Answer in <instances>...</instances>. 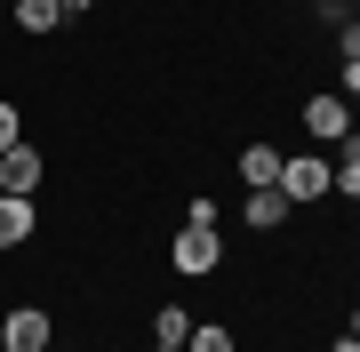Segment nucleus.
Here are the masks:
<instances>
[{"mask_svg": "<svg viewBox=\"0 0 360 352\" xmlns=\"http://www.w3.org/2000/svg\"><path fill=\"white\" fill-rule=\"evenodd\" d=\"M56 320L40 313V304H16V313H0V352H49Z\"/></svg>", "mask_w": 360, "mask_h": 352, "instance_id": "1", "label": "nucleus"}, {"mask_svg": "<svg viewBox=\"0 0 360 352\" xmlns=\"http://www.w3.org/2000/svg\"><path fill=\"white\" fill-rule=\"evenodd\" d=\"M281 193H288V209H304V200L336 193V169H321V160H281Z\"/></svg>", "mask_w": 360, "mask_h": 352, "instance_id": "2", "label": "nucleus"}, {"mask_svg": "<svg viewBox=\"0 0 360 352\" xmlns=\"http://www.w3.org/2000/svg\"><path fill=\"white\" fill-rule=\"evenodd\" d=\"M168 256H176V273H217V256H224V240L208 233V224H184V233H176V248H168Z\"/></svg>", "mask_w": 360, "mask_h": 352, "instance_id": "3", "label": "nucleus"}, {"mask_svg": "<svg viewBox=\"0 0 360 352\" xmlns=\"http://www.w3.org/2000/svg\"><path fill=\"white\" fill-rule=\"evenodd\" d=\"M40 176H49V160H40L32 144H16V152H0V193L32 200V193H40Z\"/></svg>", "mask_w": 360, "mask_h": 352, "instance_id": "4", "label": "nucleus"}, {"mask_svg": "<svg viewBox=\"0 0 360 352\" xmlns=\"http://www.w3.org/2000/svg\"><path fill=\"white\" fill-rule=\"evenodd\" d=\"M304 129L321 136V144H345L352 136V105H345V96H312V105H304Z\"/></svg>", "mask_w": 360, "mask_h": 352, "instance_id": "5", "label": "nucleus"}, {"mask_svg": "<svg viewBox=\"0 0 360 352\" xmlns=\"http://www.w3.org/2000/svg\"><path fill=\"white\" fill-rule=\"evenodd\" d=\"M248 224H257V233H281L288 224V193L281 184H257V193H248Z\"/></svg>", "mask_w": 360, "mask_h": 352, "instance_id": "6", "label": "nucleus"}, {"mask_svg": "<svg viewBox=\"0 0 360 352\" xmlns=\"http://www.w3.org/2000/svg\"><path fill=\"white\" fill-rule=\"evenodd\" d=\"M16 240H32V200L0 193V248H16Z\"/></svg>", "mask_w": 360, "mask_h": 352, "instance_id": "7", "label": "nucleus"}, {"mask_svg": "<svg viewBox=\"0 0 360 352\" xmlns=\"http://www.w3.org/2000/svg\"><path fill=\"white\" fill-rule=\"evenodd\" d=\"M240 176H248V193H257V184H281V152H272V144L257 136V144L240 152Z\"/></svg>", "mask_w": 360, "mask_h": 352, "instance_id": "8", "label": "nucleus"}, {"mask_svg": "<svg viewBox=\"0 0 360 352\" xmlns=\"http://www.w3.org/2000/svg\"><path fill=\"white\" fill-rule=\"evenodd\" d=\"M56 25H65V8H56V0H16V32H56Z\"/></svg>", "mask_w": 360, "mask_h": 352, "instance_id": "9", "label": "nucleus"}, {"mask_svg": "<svg viewBox=\"0 0 360 352\" xmlns=\"http://www.w3.org/2000/svg\"><path fill=\"white\" fill-rule=\"evenodd\" d=\"M193 337V313H184V304H160L153 313V344H184Z\"/></svg>", "mask_w": 360, "mask_h": 352, "instance_id": "10", "label": "nucleus"}, {"mask_svg": "<svg viewBox=\"0 0 360 352\" xmlns=\"http://www.w3.org/2000/svg\"><path fill=\"white\" fill-rule=\"evenodd\" d=\"M336 193L360 200V136H345V160H336Z\"/></svg>", "mask_w": 360, "mask_h": 352, "instance_id": "11", "label": "nucleus"}, {"mask_svg": "<svg viewBox=\"0 0 360 352\" xmlns=\"http://www.w3.org/2000/svg\"><path fill=\"white\" fill-rule=\"evenodd\" d=\"M184 352H232V328H193V337H184Z\"/></svg>", "mask_w": 360, "mask_h": 352, "instance_id": "12", "label": "nucleus"}, {"mask_svg": "<svg viewBox=\"0 0 360 352\" xmlns=\"http://www.w3.org/2000/svg\"><path fill=\"white\" fill-rule=\"evenodd\" d=\"M16 144H25V112L0 105V152H16Z\"/></svg>", "mask_w": 360, "mask_h": 352, "instance_id": "13", "label": "nucleus"}, {"mask_svg": "<svg viewBox=\"0 0 360 352\" xmlns=\"http://www.w3.org/2000/svg\"><path fill=\"white\" fill-rule=\"evenodd\" d=\"M336 56H360V25H345V32H336Z\"/></svg>", "mask_w": 360, "mask_h": 352, "instance_id": "14", "label": "nucleus"}, {"mask_svg": "<svg viewBox=\"0 0 360 352\" xmlns=\"http://www.w3.org/2000/svg\"><path fill=\"white\" fill-rule=\"evenodd\" d=\"M345 89H352V96H360V56H345Z\"/></svg>", "mask_w": 360, "mask_h": 352, "instance_id": "15", "label": "nucleus"}, {"mask_svg": "<svg viewBox=\"0 0 360 352\" xmlns=\"http://www.w3.org/2000/svg\"><path fill=\"white\" fill-rule=\"evenodd\" d=\"M56 8H65V16H80V8H96V0H56Z\"/></svg>", "mask_w": 360, "mask_h": 352, "instance_id": "16", "label": "nucleus"}, {"mask_svg": "<svg viewBox=\"0 0 360 352\" xmlns=\"http://www.w3.org/2000/svg\"><path fill=\"white\" fill-rule=\"evenodd\" d=\"M328 352H360V337H336V344H328Z\"/></svg>", "mask_w": 360, "mask_h": 352, "instance_id": "17", "label": "nucleus"}, {"mask_svg": "<svg viewBox=\"0 0 360 352\" xmlns=\"http://www.w3.org/2000/svg\"><path fill=\"white\" fill-rule=\"evenodd\" d=\"M352 337H360V304H352Z\"/></svg>", "mask_w": 360, "mask_h": 352, "instance_id": "18", "label": "nucleus"}, {"mask_svg": "<svg viewBox=\"0 0 360 352\" xmlns=\"http://www.w3.org/2000/svg\"><path fill=\"white\" fill-rule=\"evenodd\" d=\"M153 352H184V344H153Z\"/></svg>", "mask_w": 360, "mask_h": 352, "instance_id": "19", "label": "nucleus"}, {"mask_svg": "<svg viewBox=\"0 0 360 352\" xmlns=\"http://www.w3.org/2000/svg\"><path fill=\"white\" fill-rule=\"evenodd\" d=\"M328 8H345V0H328Z\"/></svg>", "mask_w": 360, "mask_h": 352, "instance_id": "20", "label": "nucleus"}]
</instances>
